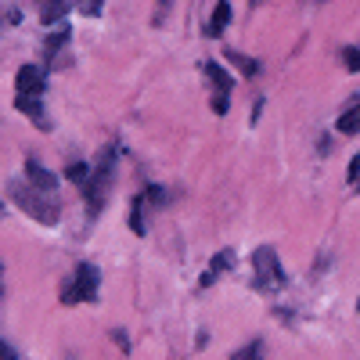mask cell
Listing matches in <instances>:
<instances>
[{
    "label": "cell",
    "instance_id": "8fae6325",
    "mask_svg": "<svg viewBox=\"0 0 360 360\" xmlns=\"http://www.w3.org/2000/svg\"><path fill=\"white\" fill-rule=\"evenodd\" d=\"M335 130H339V134H346V137L360 134V105H353V108H346V112L339 115V123H335Z\"/></svg>",
    "mask_w": 360,
    "mask_h": 360
},
{
    "label": "cell",
    "instance_id": "7a4b0ae2",
    "mask_svg": "<svg viewBox=\"0 0 360 360\" xmlns=\"http://www.w3.org/2000/svg\"><path fill=\"white\" fill-rule=\"evenodd\" d=\"M44 86H47V72L40 65H22L15 76V108L22 115H29L33 123L44 127Z\"/></svg>",
    "mask_w": 360,
    "mask_h": 360
},
{
    "label": "cell",
    "instance_id": "ac0fdd59",
    "mask_svg": "<svg viewBox=\"0 0 360 360\" xmlns=\"http://www.w3.org/2000/svg\"><path fill=\"white\" fill-rule=\"evenodd\" d=\"M0 360H18V353H15V349L4 342V339H0Z\"/></svg>",
    "mask_w": 360,
    "mask_h": 360
},
{
    "label": "cell",
    "instance_id": "3957f363",
    "mask_svg": "<svg viewBox=\"0 0 360 360\" xmlns=\"http://www.w3.org/2000/svg\"><path fill=\"white\" fill-rule=\"evenodd\" d=\"M112 176H115V148H105L98 155L94 169H90L86 184H83V198H86V213L98 217L105 202H108V191H112Z\"/></svg>",
    "mask_w": 360,
    "mask_h": 360
},
{
    "label": "cell",
    "instance_id": "8992f818",
    "mask_svg": "<svg viewBox=\"0 0 360 360\" xmlns=\"http://www.w3.org/2000/svg\"><path fill=\"white\" fill-rule=\"evenodd\" d=\"M202 69H205V79L213 83V112H217V115H224V112H227V105H231L227 98H231L234 79H231V76H227V69H220L217 62H205Z\"/></svg>",
    "mask_w": 360,
    "mask_h": 360
},
{
    "label": "cell",
    "instance_id": "4fadbf2b",
    "mask_svg": "<svg viewBox=\"0 0 360 360\" xmlns=\"http://www.w3.org/2000/svg\"><path fill=\"white\" fill-rule=\"evenodd\" d=\"M342 62H346L349 72H360V44H353V47L342 51Z\"/></svg>",
    "mask_w": 360,
    "mask_h": 360
},
{
    "label": "cell",
    "instance_id": "e0dca14e",
    "mask_svg": "<svg viewBox=\"0 0 360 360\" xmlns=\"http://www.w3.org/2000/svg\"><path fill=\"white\" fill-rule=\"evenodd\" d=\"M79 11H83V15H90V18H94V15H101V0H83V4H79Z\"/></svg>",
    "mask_w": 360,
    "mask_h": 360
},
{
    "label": "cell",
    "instance_id": "52a82bcc",
    "mask_svg": "<svg viewBox=\"0 0 360 360\" xmlns=\"http://www.w3.org/2000/svg\"><path fill=\"white\" fill-rule=\"evenodd\" d=\"M25 180H29V184H37V188H44V191H58V176L51 169H44L37 159L25 162Z\"/></svg>",
    "mask_w": 360,
    "mask_h": 360
},
{
    "label": "cell",
    "instance_id": "6da1fadb",
    "mask_svg": "<svg viewBox=\"0 0 360 360\" xmlns=\"http://www.w3.org/2000/svg\"><path fill=\"white\" fill-rule=\"evenodd\" d=\"M11 202L22 205L33 220L40 224H58L62 220V202H58V191H44L37 184H29V180H15V184L8 188Z\"/></svg>",
    "mask_w": 360,
    "mask_h": 360
},
{
    "label": "cell",
    "instance_id": "5b68a950",
    "mask_svg": "<svg viewBox=\"0 0 360 360\" xmlns=\"http://www.w3.org/2000/svg\"><path fill=\"white\" fill-rule=\"evenodd\" d=\"M252 281H256L259 292H274V288L285 285L281 259H278V252L270 249V245H259V249L252 252Z\"/></svg>",
    "mask_w": 360,
    "mask_h": 360
},
{
    "label": "cell",
    "instance_id": "9a60e30c",
    "mask_svg": "<svg viewBox=\"0 0 360 360\" xmlns=\"http://www.w3.org/2000/svg\"><path fill=\"white\" fill-rule=\"evenodd\" d=\"M65 40H69V29H58V33L47 40V58H54L58 51H62V44H65Z\"/></svg>",
    "mask_w": 360,
    "mask_h": 360
},
{
    "label": "cell",
    "instance_id": "ffe728a7",
    "mask_svg": "<svg viewBox=\"0 0 360 360\" xmlns=\"http://www.w3.org/2000/svg\"><path fill=\"white\" fill-rule=\"evenodd\" d=\"M249 4H252V8H256V4H259V0H249Z\"/></svg>",
    "mask_w": 360,
    "mask_h": 360
},
{
    "label": "cell",
    "instance_id": "7c38bea8",
    "mask_svg": "<svg viewBox=\"0 0 360 360\" xmlns=\"http://www.w3.org/2000/svg\"><path fill=\"white\" fill-rule=\"evenodd\" d=\"M227 62H234V65L242 69L245 76H256V72H259V62H252V58H245V54H238V51H227Z\"/></svg>",
    "mask_w": 360,
    "mask_h": 360
},
{
    "label": "cell",
    "instance_id": "ba28073f",
    "mask_svg": "<svg viewBox=\"0 0 360 360\" xmlns=\"http://www.w3.org/2000/svg\"><path fill=\"white\" fill-rule=\"evenodd\" d=\"M231 266H234V252H217L213 263H209V270L202 274V288H205V285H213V281L224 274V270H231Z\"/></svg>",
    "mask_w": 360,
    "mask_h": 360
},
{
    "label": "cell",
    "instance_id": "d6986e66",
    "mask_svg": "<svg viewBox=\"0 0 360 360\" xmlns=\"http://www.w3.org/2000/svg\"><path fill=\"white\" fill-rule=\"evenodd\" d=\"M356 180H360V155L353 159V169H349V184H356Z\"/></svg>",
    "mask_w": 360,
    "mask_h": 360
},
{
    "label": "cell",
    "instance_id": "30bf717a",
    "mask_svg": "<svg viewBox=\"0 0 360 360\" xmlns=\"http://www.w3.org/2000/svg\"><path fill=\"white\" fill-rule=\"evenodd\" d=\"M76 4V0H44V25H58V22H62L65 18V11Z\"/></svg>",
    "mask_w": 360,
    "mask_h": 360
},
{
    "label": "cell",
    "instance_id": "5bb4252c",
    "mask_svg": "<svg viewBox=\"0 0 360 360\" xmlns=\"http://www.w3.org/2000/svg\"><path fill=\"white\" fill-rule=\"evenodd\" d=\"M231 360H263V342H252V346H245V349H238Z\"/></svg>",
    "mask_w": 360,
    "mask_h": 360
},
{
    "label": "cell",
    "instance_id": "2e32d148",
    "mask_svg": "<svg viewBox=\"0 0 360 360\" xmlns=\"http://www.w3.org/2000/svg\"><path fill=\"white\" fill-rule=\"evenodd\" d=\"M86 176H90V169H86V166H69V180H76L79 188L86 184Z\"/></svg>",
    "mask_w": 360,
    "mask_h": 360
},
{
    "label": "cell",
    "instance_id": "277c9868",
    "mask_svg": "<svg viewBox=\"0 0 360 360\" xmlns=\"http://www.w3.org/2000/svg\"><path fill=\"white\" fill-rule=\"evenodd\" d=\"M98 285H101V274L94 263H79L72 270V278L65 281L62 288V303L65 307H76V303H94L98 299Z\"/></svg>",
    "mask_w": 360,
    "mask_h": 360
},
{
    "label": "cell",
    "instance_id": "9c48e42d",
    "mask_svg": "<svg viewBox=\"0 0 360 360\" xmlns=\"http://www.w3.org/2000/svg\"><path fill=\"white\" fill-rule=\"evenodd\" d=\"M227 25H231V4H227V0H220V4L213 8V22L205 25V33L209 37H224Z\"/></svg>",
    "mask_w": 360,
    "mask_h": 360
}]
</instances>
